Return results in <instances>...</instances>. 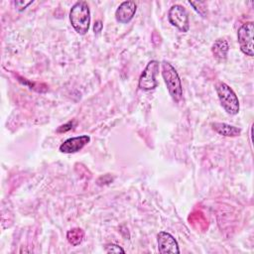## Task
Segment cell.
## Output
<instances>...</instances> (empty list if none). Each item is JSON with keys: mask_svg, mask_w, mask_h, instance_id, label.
I'll use <instances>...</instances> for the list:
<instances>
[{"mask_svg": "<svg viewBox=\"0 0 254 254\" xmlns=\"http://www.w3.org/2000/svg\"><path fill=\"white\" fill-rule=\"evenodd\" d=\"M69 21L75 32L79 35H85L90 25V10L85 1L74 3L69 11Z\"/></svg>", "mask_w": 254, "mask_h": 254, "instance_id": "6da1fadb", "label": "cell"}, {"mask_svg": "<svg viewBox=\"0 0 254 254\" xmlns=\"http://www.w3.org/2000/svg\"><path fill=\"white\" fill-rule=\"evenodd\" d=\"M162 75L169 93L174 101L179 102L183 97V86L176 68L168 62L162 63Z\"/></svg>", "mask_w": 254, "mask_h": 254, "instance_id": "7a4b0ae2", "label": "cell"}, {"mask_svg": "<svg viewBox=\"0 0 254 254\" xmlns=\"http://www.w3.org/2000/svg\"><path fill=\"white\" fill-rule=\"evenodd\" d=\"M215 90L223 109L230 115L239 112V100L233 89L225 82L219 81L215 84Z\"/></svg>", "mask_w": 254, "mask_h": 254, "instance_id": "3957f363", "label": "cell"}, {"mask_svg": "<svg viewBox=\"0 0 254 254\" xmlns=\"http://www.w3.org/2000/svg\"><path fill=\"white\" fill-rule=\"evenodd\" d=\"M158 71L159 62L155 60L150 61L139 77V88L145 91L155 89L158 85V81L156 80V75L158 74Z\"/></svg>", "mask_w": 254, "mask_h": 254, "instance_id": "277c9868", "label": "cell"}, {"mask_svg": "<svg viewBox=\"0 0 254 254\" xmlns=\"http://www.w3.org/2000/svg\"><path fill=\"white\" fill-rule=\"evenodd\" d=\"M253 33L254 25L253 22H247L243 24L237 32V39L240 50L243 54L249 57H253Z\"/></svg>", "mask_w": 254, "mask_h": 254, "instance_id": "5b68a950", "label": "cell"}, {"mask_svg": "<svg viewBox=\"0 0 254 254\" xmlns=\"http://www.w3.org/2000/svg\"><path fill=\"white\" fill-rule=\"evenodd\" d=\"M169 22L179 31L186 33L190 29V20L187 10L184 6L176 4L173 5L168 12Z\"/></svg>", "mask_w": 254, "mask_h": 254, "instance_id": "8992f818", "label": "cell"}, {"mask_svg": "<svg viewBox=\"0 0 254 254\" xmlns=\"http://www.w3.org/2000/svg\"><path fill=\"white\" fill-rule=\"evenodd\" d=\"M158 250L162 254L166 253H180V248L177 240L172 234L166 231H161L157 235Z\"/></svg>", "mask_w": 254, "mask_h": 254, "instance_id": "52a82bcc", "label": "cell"}, {"mask_svg": "<svg viewBox=\"0 0 254 254\" xmlns=\"http://www.w3.org/2000/svg\"><path fill=\"white\" fill-rule=\"evenodd\" d=\"M90 137L88 135H81L76 137H71L64 141L60 146V151L65 154L76 153L80 151L87 143H89Z\"/></svg>", "mask_w": 254, "mask_h": 254, "instance_id": "ba28073f", "label": "cell"}, {"mask_svg": "<svg viewBox=\"0 0 254 254\" xmlns=\"http://www.w3.org/2000/svg\"><path fill=\"white\" fill-rule=\"evenodd\" d=\"M137 5L133 1L122 2L115 11V19L121 24L129 23L135 16Z\"/></svg>", "mask_w": 254, "mask_h": 254, "instance_id": "9c48e42d", "label": "cell"}, {"mask_svg": "<svg viewBox=\"0 0 254 254\" xmlns=\"http://www.w3.org/2000/svg\"><path fill=\"white\" fill-rule=\"evenodd\" d=\"M211 127L216 133L225 137H236V136H239L241 133L240 128L227 123L214 122V123H211Z\"/></svg>", "mask_w": 254, "mask_h": 254, "instance_id": "30bf717a", "label": "cell"}, {"mask_svg": "<svg viewBox=\"0 0 254 254\" xmlns=\"http://www.w3.org/2000/svg\"><path fill=\"white\" fill-rule=\"evenodd\" d=\"M228 49H229L228 43L223 39H218L213 43V45L211 47V52H212L214 59L217 62L222 63L226 60Z\"/></svg>", "mask_w": 254, "mask_h": 254, "instance_id": "8fae6325", "label": "cell"}, {"mask_svg": "<svg viewBox=\"0 0 254 254\" xmlns=\"http://www.w3.org/2000/svg\"><path fill=\"white\" fill-rule=\"evenodd\" d=\"M66 238H67V241L72 246H77L82 242V240L84 238V231L78 227L72 228L67 231Z\"/></svg>", "mask_w": 254, "mask_h": 254, "instance_id": "7c38bea8", "label": "cell"}, {"mask_svg": "<svg viewBox=\"0 0 254 254\" xmlns=\"http://www.w3.org/2000/svg\"><path fill=\"white\" fill-rule=\"evenodd\" d=\"M190 3V5H191L192 7H193V9L201 16V17H206V9H205V7H202L201 8V6H203L205 3L204 2H189Z\"/></svg>", "mask_w": 254, "mask_h": 254, "instance_id": "4fadbf2b", "label": "cell"}, {"mask_svg": "<svg viewBox=\"0 0 254 254\" xmlns=\"http://www.w3.org/2000/svg\"><path fill=\"white\" fill-rule=\"evenodd\" d=\"M104 248L107 253H125L124 249L121 246H119L117 244H113V243L106 244Z\"/></svg>", "mask_w": 254, "mask_h": 254, "instance_id": "5bb4252c", "label": "cell"}, {"mask_svg": "<svg viewBox=\"0 0 254 254\" xmlns=\"http://www.w3.org/2000/svg\"><path fill=\"white\" fill-rule=\"evenodd\" d=\"M75 124H76L75 121H69V122H67L65 124H63L60 127H58L57 132L58 133H64L66 131H69V130H71L75 126Z\"/></svg>", "mask_w": 254, "mask_h": 254, "instance_id": "9a60e30c", "label": "cell"}, {"mask_svg": "<svg viewBox=\"0 0 254 254\" xmlns=\"http://www.w3.org/2000/svg\"><path fill=\"white\" fill-rule=\"evenodd\" d=\"M32 3H33V1H23V0H19V1H15L14 2V4H15V6H16L18 11L25 10Z\"/></svg>", "mask_w": 254, "mask_h": 254, "instance_id": "2e32d148", "label": "cell"}, {"mask_svg": "<svg viewBox=\"0 0 254 254\" xmlns=\"http://www.w3.org/2000/svg\"><path fill=\"white\" fill-rule=\"evenodd\" d=\"M101 29H102V23H101V21H96L95 22V24H94V26H93V31H94V33H99V32H101Z\"/></svg>", "mask_w": 254, "mask_h": 254, "instance_id": "e0dca14e", "label": "cell"}]
</instances>
